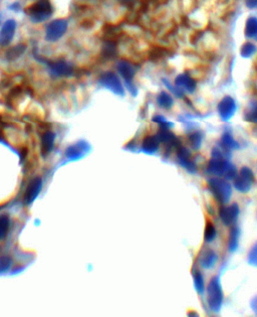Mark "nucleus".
Listing matches in <instances>:
<instances>
[{
	"label": "nucleus",
	"instance_id": "4be33fe9",
	"mask_svg": "<svg viewBox=\"0 0 257 317\" xmlns=\"http://www.w3.org/2000/svg\"><path fill=\"white\" fill-rule=\"evenodd\" d=\"M157 104L159 107L169 110L174 105V100L170 94H168L166 91H162V92L157 96Z\"/></svg>",
	"mask_w": 257,
	"mask_h": 317
},
{
	"label": "nucleus",
	"instance_id": "4c0bfd02",
	"mask_svg": "<svg viewBox=\"0 0 257 317\" xmlns=\"http://www.w3.org/2000/svg\"><path fill=\"white\" fill-rule=\"evenodd\" d=\"M120 1H121L122 3H132V2L136 1V0H120Z\"/></svg>",
	"mask_w": 257,
	"mask_h": 317
},
{
	"label": "nucleus",
	"instance_id": "cd10ccee",
	"mask_svg": "<svg viewBox=\"0 0 257 317\" xmlns=\"http://www.w3.org/2000/svg\"><path fill=\"white\" fill-rule=\"evenodd\" d=\"M26 51V45H23V44H18V45H15V47L11 48L9 51H7L6 53V58L9 60V61H12V60H15L16 58H18L23 52Z\"/></svg>",
	"mask_w": 257,
	"mask_h": 317
},
{
	"label": "nucleus",
	"instance_id": "dca6fc26",
	"mask_svg": "<svg viewBox=\"0 0 257 317\" xmlns=\"http://www.w3.org/2000/svg\"><path fill=\"white\" fill-rule=\"evenodd\" d=\"M177 156H178V161H179L180 165H182L189 172L194 173L196 171V166H195L194 162L192 161L191 153L188 149L185 148V147H179L178 152H177Z\"/></svg>",
	"mask_w": 257,
	"mask_h": 317
},
{
	"label": "nucleus",
	"instance_id": "0eeeda50",
	"mask_svg": "<svg viewBox=\"0 0 257 317\" xmlns=\"http://www.w3.org/2000/svg\"><path fill=\"white\" fill-rule=\"evenodd\" d=\"M67 31L65 19H56L51 21L45 28V39L50 42L57 41Z\"/></svg>",
	"mask_w": 257,
	"mask_h": 317
},
{
	"label": "nucleus",
	"instance_id": "2eb2a0df",
	"mask_svg": "<svg viewBox=\"0 0 257 317\" xmlns=\"http://www.w3.org/2000/svg\"><path fill=\"white\" fill-rule=\"evenodd\" d=\"M174 83H175V86L183 90L184 92H188V93L195 92V90L197 88V84L195 80L192 77H190L188 74L178 75Z\"/></svg>",
	"mask_w": 257,
	"mask_h": 317
},
{
	"label": "nucleus",
	"instance_id": "9d476101",
	"mask_svg": "<svg viewBox=\"0 0 257 317\" xmlns=\"http://www.w3.org/2000/svg\"><path fill=\"white\" fill-rule=\"evenodd\" d=\"M48 67L54 77H69L73 75V66L64 61L49 62Z\"/></svg>",
	"mask_w": 257,
	"mask_h": 317
},
{
	"label": "nucleus",
	"instance_id": "f704fd0d",
	"mask_svg": "<svg viewBox=\"0 0 257 317\" xmlns=\"http://www.w3.org/2000/svg\"><path fill=\"white\" fill-rule=\"evenodd\" d=\"M104 52L107 56L109 57H113L115 54V47L114 44H113V42H108L106 44V47L104 49Z\"/></svg>",
	"mask_w": 257,
	"mask_h": 317
},
{
	"label": "nucleus",
	"instance_id": "6e6552de",
	"mask_svg": "<svg viewBox=\"0 0 257 317\" xmlns=\"http://www.w3.org/2000/svg\"><path fill=\"white\" fill-rule=\"evenodd\" d=\"M234 187L235 189L240 191V192H248L254 183V175L253 172L250 168L248 167H243L240 171L239 174L235 176L234 178Z\"/></svg>",
	"mask_w": 257,
	"mask_h": 317
},
{
	"label": "nucleus",
	"instance_id": "a211bd4d",
	"mask_svg": "<svg viewBox=\"0 0 257 317\" xmlns=\"http://www.w3.org/2000/svg\"><path fill=\"white\" fill-rule=\"evenodd\" d=\"M159 139L156 136H148L146 137L143 142H142V151L145 152L146 154H154L158 151L159 149Z\"/></svg>",
	"mask_w": 257,
	"mask_h": 317
},
{
	"label": "nucleus",
	"instance_id": "ddd939ff",
	"mask_svg": "<svg viewBox=\"0 0 257 317\" xmlns=\"http://www.w3.org/2000/svg\"><path fill=\"white\" fill-rule=\"evenodd\" d=\"M239 216V207L237 203H232L230 206L223 207L220 210V219L226 225H231L236 222Z\"/></svg>",
	"mask_w": 257,
	"mask_h": 317
},
{
	"label": "nucleus",
	"instance_id": "f3484780",
	"mask_svg": "<svg viewBox=\"0 0 257 317\" xmlns=\"http://www.w3.org/2000/svg\"><path fill=\"white\" fill-rule=\"evenodd\" d=\"M56 135L52 131H46L41 136V153L46 156L51 153L55 145Z\"/></svg>",
	"mask_w": 257,
	"mask_h": 317
},
{
	"label": "nucleus",
	"instance_id": "58836bf2",
	"mask_svg": "<svg viewBox=\"0 0 257 317\" xmlns=\"http://www.w3.org/2000/svg\"><path fill=\"white\" fill-rule=\"evenodd\" d=\"M1 18H2V15L0 14V22H1Z\"/></svg>",
	"mask_w": 257,
	"mask_h": 317
},
{
	"label": "nucleus",
	"instance_id": "412c9836",
	"mask_svg": "<svg viewBox=\"0 0 257 317\" xmlns=\"http://www.w3.org/2000/svg\"><path fill=\"white\" fill-rule=\"evenodd\" d=\"M221 145H222V150L225 154H228L230 153L231 150L233 149H236L238 148V143L236 140H234V138H233V136L231 135V133L229 132H225L223 135H222V138H221Z\"/></svg>",
	"mask_w": 257,
	"mask_h": 317
},
{
	"label": "nucleus",
	"instance_id": "393cba45",
	"mask_svg": "<svg viewBox=\"0 0 257 317\" xmlns=\"http://www.w3.org/2000/svg\"><path fill=\"white\" fill-rule=\"evenodd\" d=\"M256 51H257L256 44L248 41V42H245L241 47L240 55L243 59H249L256 53Z\"/></svg>",
	"mask_w": 257,
	"mask_h": 317
},
{
	"label": "nucleus",
	"instance_id": "b1692460",
	"mask_svg": "<svg viewBox=\"0 0 257 317\" xmlns=\"http://www.w3.org/2000/svg\"><path fill=\"white\" fill-rule=\"evenodd\" d=\"M244 33L248 38H256V36H257V17L251 16L246 20Z\"/></svg>",
	"mask_w": 257,
	"mask_h": 317
},
{
	"label": "nucleus",
	"instance_id": "5701e85b",
	"mask_svg": "<svg viewBox=\"0 0 257 317\" xmlns=\"http://www.w3.org/2000/svg\"><path fill=\"white\" fill-rule=\"evenodd\" d=\"M239 235H240L239 229L237 228V226H233L230 231L229 239H228V249H229L230 252H235L236 249L238 248Z\"/></svg>",
	"mask_w": 257,
	"mask_h": 317
},
{
	"label": "nucleus",
	"instance_id": "bb28decb",
	"mask_svg": "<svg viewBox=\"0 0 257 317\" xmlns=\"http://www.w3.org/2000/svg\"><path fill=\"white\" fill-rule=\"evenodd\" d=\"M203 140V134L200 131H195L194 133L190 134L189 136V142L192 148L199 149Z\"/></svg>",
	"mask_w": 257,
	"mask_h": 317
},
{
	"label": "nucleus",
	"instance_id": "6ab92c4d",
	"mask_svg": "<svg viewBox=\"0 0 257 317\" xmlns=\"http://www.w3.org/2000/svg\"><path fill=\"white\" fill-rule=\"evenodd\" d=\"M218 261V256L214 251L207 250L200 257V264L204 269H211Z\"/></svg>",
	"mask_w": 257,
	"mask_h": 317
},
{
	"label": "nucleus",
	"instance_id": "c85d7f7f",
	"mask_svg": "<svg viewBox=\"0 0 257 317\" xmlns=\"http://www.w3.org/2000/svg\"><path fill=\"white\" fill-rule=\"evenodd\" d=\"M194 283H195V288L196 291L202 295L205 290V285H204V278L203 275L200 273L199 271L194 272Z\"/></svg>",
	"mask_w": 257,
	"mask_h": 317
},
{
	"label": "nucleus",
	"instance_id": "aec40b11",
	"mask_svg": "<svg viewBox=\"0 0 257 317\" xmlns=\"http://www.w3.org/2000/svg\"><path fill=\"white\" fill-rule=\"evenodd\" d=\"M157 137L160 142H163L167 146H176L178 144L176 136L171 131H169V129L161 128V130L157 134Z\"/></svg>",
	"mask_w": 257,
	"mask_h": 317
},
{
	"label": "nucleus",
	"instance_id": "423d86ee",
	"mask_svg": "<svg viewBox=\"0 0 257 317\" xmlns=\"http://www.w3.org/2000/svg\"><path fill=\"white\" fill-rule=\"evenodd\" d=\"M99 83L102 87L110 90L115 95L124 96L125 95V89L120 80V78L113 72H106L104 73L100 79Z\"/></svg>",
	"mask_w": 257,
	"mask_h": 317
},
{
	"label": "nucleus",
	"instance_id": "473e14b6",
	"mask_svg": "<svg viewBox=\"0 0 257 317\" xmlns=\"http://www.w3.org/2000/svg\"><path fill=\"white\" fill-rule=\"evenodd\" d=\"M163 82H164L165 86L171 91L172 94H174L177 98H183V96H184V91L183 90H181L177 86H172L167 80H164Z\"/></svg>",
	"mask_w": 257,
	"mask_h": 317
},
{
	"label": "nucleus",
	"instance_id": "c756f323",
	"mask_svg": "<svg viewBox=\"0 0 257 317\" xmlns=\"http://www.w3.org/2000/svg\"><path fill=\"white\" fill-rule=\"evenodd\" d=\"M244 118L249 122H257V102H253L248 107Z\"/></svg>",
	"mask_w": 257,
	"mask_h": 317
},
{
	"label": "nucleus",
	"instance_id": "c9c22d12",
	"mask_svg": "<svg viewBox=\"0 0 257 317\" xmlns=\"http://www.w3.org/2000/svg\"><path fill=\"white\" fill-rule=\"evenodd\" d=\"M245 4L250 9H257V0H245Z\"/></svg>",
	"mask_w": 257,
	"mask_h": 317
},
{
	"label": "nucleus",
	"instance_id": "72a5a7b5",
	"mask_svg": "<svg viewBox=\"0 0 257 317\" xmlns=\"http://www.w3.org/2000/svg\"><path fill=\"white\" fill-rule=\"evenodd\" d=\"M248 263L251 266L257 267V243L251 248V250L248 254Z\"/></svg>",
	"mask_w": 257,
	"mask_h": 317
},
{
	"label": "nucleus",
	"instance_id": "4468645a",
	"mask_svg": "<svg viewBox=\"0 0 257 317\" xmlns=\"http://www.w3.org/2000/svg\"><path fill=\"white\" fill-rule=\"evenodd\" d=\"M41 189H42V180L40 177L34 178L29 185L25 193V202L28 206L31 205V203L36 199L39 192L41 191Z\"/></svg>",
	"mask_w": 257,
	"mask_h": 317
},
{
	"label": "nucleus",
	"instance_id": "7c9ffc66",
	"mask_svg": "<svg viewBox=\"0 0 257 317\" xmlns=\"http://www.w3.org/2000/svg\"><path fill=\"white\" fill-rule=\"evenodd\" d=\"M216 235H217V232H216L215 226L212 223H210V222L207 223L206 229H205V233H204L205 241L208 242V243L214 241L216 239Z\"/></svg>",
	"mask_w": 257,
	"mask_h": 317
},
{
	"label": "nucleus",
	"instance_id": "9b49d317",
	"mask_svg": "<svg viewBox=\"0 0 257 317\" xmlns=\"http://www.w3.org/2000/svg\"><path fill=\"white\" fill-rule=\"evenodd\" d=\"M15 31H16L15 20L8 19L4 22L1 30H0V45H1V47H5V45H8L12 41Z\"/></svg>",
	"mask_w": 257,
	"mask_h": 317
},
{
	"label": "nucleus",
	"instance_id": "f03ea898",
	"mask_svg": "<svg viewBox=\"0 0 257 317\" xmlns=\"http://www.w3.org/2000/svg\"><path fill=\"white\" fill-rule=\"evenodd\" d=\"M207 302L212 311L218 312L221 309L223 302V290L220 278L215 276L210 281L207 288Z\"/></svg>",
	"mask_w": 257,
	"mask_h": 317
},
{
	"label": "nucleus",
	"instance_id": "20e7f679",
	"mask_svg": "<svg viewBox=\"0 0 257 317\" xmlns=\"http://www.w3.org/2000/svg\"><path fill=\"white\" fill-rule=\"evenodd\" d=\"M208 186L214 197L221 203H227L232 194V189L228 181L215 177L208 180Z\"/></svg>",
	"mask_w": 257,
	"mask_h": 317
},
{
	"label": "nucleus",
	"instance_id": "2f4dec72",
	"mask_svg": "<svg viewBox=\"0 0 257 317\" xmlns=\"http://www.w3.org/2000/svg\"><path fill=\"white\" fill-rule=\"evenodd\" d=\"M12 266V259L8 256L0 257V274L8 271Z\"/></svg>",
	"mask_w": 257,
	"mask_h": 317
},
{
	"label": "nucleus",
	"instance_id": "f257e3e1",
	"mask_svg": "<svg viewBox=\"0 0 257 317\" xmlns=\"http://www.w3.org/2000/svg\"><path fill=\"white\" fill-rule=\"evenodd\" d=\"M225 153L223 150L219 148H214L212 151V159L210 160L207 171L210 174H213L215 176H224L227 180L234 179L237 175V169L232 163H230L228 160L224 159Z\"/></svg>",
	"mask_w": 257,
	"mask_h": 317
},
{
	"label": "nucleus",
	"instance_id": "a878e982",
	"mask_svg": "<svg viewBox=\"0 0 257 317\" xmlns=\"http://www.w3.org/2000/svg\"><path fill=\"white\" fill-rule=\"evenodd\" d=\"M10 224V220L7 215L0 216V240L4 239L6 236Z\"/></svg>",
	"mask_w": 257,
	"mask_h": 317
},
{
	"label": "nucleus",
	"instance_id": "e433bc0d",
	"mask_svg": "<svg viewBox=\"0 0 257 317\" xmlns=\"http://www.w3.org/2000/svg\"><path fill=\"white\" fill-rule=\"evenodd\" d=\"M251 308L254 311V313L257 315V296L252 299V301H251Z\"/></svg>",
	"mask_w": 257,
	"mask_h": 317
},
{
	"label": "nucleus",
	"instance_id": "f8f14e48",
	"mask_svg": "<svg viewBox=\"0 0 257 317\" xmlns=\"http://www.w3.org/2000/svg\"><path fill=\"white\" fill-rule=\"evenodd\" d=\"M89 151V145L86 141H79L76 144L67 147L65 156L69 160H78Z\"/></svg>",
	"mask_w": 257,
	"mask_h": 317
},
{
	"label": "nucleus",
	"instance_id": "39448f33",
	"mask_svg": "<svg viewBox=\"0 0 257 317\" xmlns=\"http://www.w3.org/2000/svg\"><path fill=\"white\" fill-rule=\"evenodd\" d=\"M116 70L124 80L126 88L130 91L131 94L137 95V88L135 87L133 80L137 73V69L128 61H119L116 63Z\"/></svg>",
	"mask_w": 257,
	"mask_h": 317
},
{
	"label": "nucleus",
	"instance_id": "7ed1b4c3",
	"mask_svg": "<svg viewBox=\"0 0 257 317\" xmlns=\"http://www.w3.org/2000/svg\"><path fill=\"white\" fill-rule=\"evenodd\" d=\"M27 12L32 22L38 24L50 18L53 14V7L50 0H38L28 7Z\"/></svg>",
	"mask_w": 257,
	"mask_h": 317
},
{
	"label": "nucleus",
	"instance_id": "ea45409f",
	"mask_svg": "<svg viewBox=\"0 0 257 317\" xmlns=\"http://www.w3.org/2000/svg\"><path fill=\"white\" fill-rule=\"evenodd\" d=\"M256 38H257V36H256Z\"/></svg>",
	"mask_w": 257,
	"mask_h": 317
},
{
	"label": "nucleus",
	"instance_id": "1a4fd4ad",
	"mask_svg": "<svg viewBox=\"0 0 257 317\" xmlns=\"http://www.w3.org/2000/svg\"><path fill=\"white\" fill-rule=\"evenodd\" d=\"M217 110L220 118L223 121H229L233 116H234L235 112L237 110V105L235 100L232 97L226 96L219 102Z\"/></svg>",
	"mask_w": 257,
	"mask_h": 317
}]
</instances>
